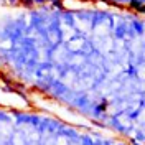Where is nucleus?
I'll list each match as a JSON object with an SVG mask.
<instances>
[{
  "label": "nucleus",
  "mask_w": 145,
  "mask_h": 145,
  "mask_svg": "<svg viewBox=\"0 0 145 145\" xmlns=\"http://www.w3.org/2000/svg\"><path fill=\"white\" fill-rule=\"evenodd\" d=\"M53 142H54V145H69V140L63 135H59L58 138H54Z\"/></svg>",
  "instance_id": "7ed1b4c3"
},
{
  "label": "nucleus",
  "mask_w": 145,
  "mask_h": 145,
  "mask_svg": "<svg viewBox=\"0 0 145 145\" xmlns=\"http://www.w3.org/2000/svg\"><path fill=\"white\" fill-rule=\"evenodd\" d=\"M3 145H10V144H8V142H7V144H3Z\"/></svg>",
  "instance_id": "423d86ee"
},
{
  "label": "nucleus",
  "mask_w": 145,
  "mask_h": 145,
  "mask_svg": "<svg viewBox=\"0 0 145 145\" xmlns=\"http://www.w3.org/2000/svg\"><path fill=\"white\" fill-rule=\"evenodd\" d=\"M0 3H7V0H0Z\"/></svg>",
  "instance_id": "39448f33"
},
{
  "label": "nucleus",
  "mask_w": 145,
  "mask_h": 145,
  "mask_svg": "<svg viewBox=\"0 0 145 145\" xmlns=\"http://www.w3.org/2000/svg\"><path fill=\"white\" fill-rule=\"evenodd\" d=\"M0 41H2V40H0Z\"/></svg>",
  "instance_id": "0eeeda50"
},
{
  "label": "nucleus",
  "mask_w": 145,
  "mask_h": 145,
  "mask_svg": "<svg viewBox=\"0 0 145 145\" xmlns=\"http://www.w3.org/2000/svg\"><path fill=\"white\" fill-rule=\"evenodd\" d=\"M28 145H41L40 142H28Z\"/></svg>",
  "instance_id": "20e7f679"
},
{
  "label": "nucleus",
  "mask_w": 145,
  "mask_h": 145,
  "mask_svg": "<svg viewBox=\"0 0 145 145\" xmlns=\"http://www.w3.org/2000/svg\"><path fill=\"white\" fill-rule=\"evenodd\" d=\"M84 46H86V41H84V38H81L79 35H76L74 38H71V40L68 41V46H66V50H68L69 53H81L82 50H84Z\"/></svg>",
  "instance_id": "f257e3e1"
},
{
  "label": "nucleus",
  "mask_w": 145,
  "mask_h": 145,
  "mask_svg": "<svg viewBox=\"0 0 145 145\" xmlns=\"http://www.w3.org/2000/svg\"><path fill=\"white\" fill-rule=\"evenodd\" d=\"M27 138H25V135L20 132V130H17V132H13L12 134V138H10V145H27Z\"/></svg>",
  "instance_id": "f03ea898"
}]
</instances>
